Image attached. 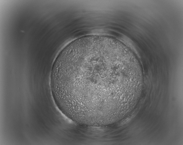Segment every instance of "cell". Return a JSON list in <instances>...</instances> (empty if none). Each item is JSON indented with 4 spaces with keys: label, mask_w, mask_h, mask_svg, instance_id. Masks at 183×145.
Instances as JSON below:
<instances>
[{
    "label": "cell",
    "mask_w": 183,
    "mask_h": 145,
    "mask_svg": "<svg viewBox=\"0 0 183 145\" xmlns=\"http://www.w3.org/2000/svg\"><path fill=\"white\" fill-rule=\"evenodd\" d=\"M141 74L136 57L119 41L85 36L67 44L56 58L52 93L59 109L73 121L105 125L116 121L118 105L132 99L134 92L128 89L135 90Z\"/></svg>",
    "instance_id": "obj_1"
}]
</instances>
